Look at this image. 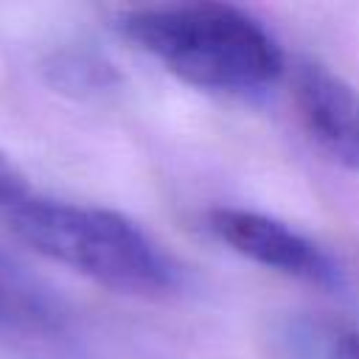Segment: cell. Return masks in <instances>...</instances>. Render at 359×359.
Returning <instances> with one entry per match:
<instances>
[{
	"mask_svg": "<svg viewBox=\"0 0 359 359\" xmlns=\"http://www.w3.org/2000/svg\"><path fill=\"white\" fill-rule=\"evenodd\" d=\"M306 132L339 165L359 171V87L317 62H300L292 81Z\"/></svg>",
	"mask_w": 359,
	"mask_h": 359,
	"instance_id": "obj_4",
	"label": "cell"
},
{
	"mask_svg": "<svg viewBox=\"0 0 359 359\" xmlns=\"http://www.w3.org/2000/svg\"><path fill=\"white\" fill-rule=\"evenodd\" d=\"M205 222L222 244L272 272L314 286H339L337 264L286 222L244 208H213Z\"/></svg>",
	"mask_w": 359,
	"mask_h": 359,
	"instance_id": "obj_3",
	"label": "cell"
},
{
	"mask_svg": "<svg viewBox=\"0 0 359 359\" xmlns=\"http://www.w3.org/2000/svg\"><path fill=\"white\" fill-rule=\"evenodd\" d=\"M0 325L31 337L56 334L65 325L59 297L6 252H0Z\"/></svg>",
	"mask_w": 359,
	"mask_h": 359,
	"instance_id": "obj_5",
	"label": "cell"
},
{
	"mask_svg": "<svg viewBox=\"0 0 359 359\" xmlns=\"http://www.w3.org/2000/svg\"><path fill=\"white\" fill-rule=\"evenodd\" d=\"M28 196H34V191H31L25 174L14 165V160L8 154L0 151V216L14 210L17 205H22Z\"/></svg>",
	"mask_w": 359,
	"mask_h": 359,
	"instance_id": "obj_6",
	"label": "cell"
},
{
	"mask_svg": "<svg viewBox=\"0 0 359 359\" xmlns=\"http://www.w3.org/2000/svg\"><path fill=\"white\" fill-rule=\"evenodd\" d=\"M118 31L177 79L216 93H252L283 73V50L247 11L227 3L129 8Z\"/></svg>",
	"mask_w": 359,
	"mask_h": 359,
	"instance_id": "obj_1",
	"label": "cell"
},
{
	"mask_svg": "<svg viewBox=\"0 0 359 359\" xmlns=\"http://www.w3.org/2000/svg\"><path fill=\"white\" fill-rule=\"evenodd\" d=\"M325 359H359V328H334L325 337Z\"/></svg>",
	"mask_w": 359,
	"mask_h": 359,
	"instance_id": "obj_7",
	"label": "cell"
},
{
	"mask_svg": "<svg viewBox=\"0 0 359 359\" xmlns=\"http://www.w3.org/2000/svg\"><path fill=\"white\" fill-rule=\"evenodd\" d=\"M3 219L22 244L109 292L163 297L177 289L174 261L123 213L34 194Z\"/></svg>",
	"mask_w": 359,
	"mask_h": 359,
	"instance_id": "obj_2",
	"label": "cell"
}]
</instances>
